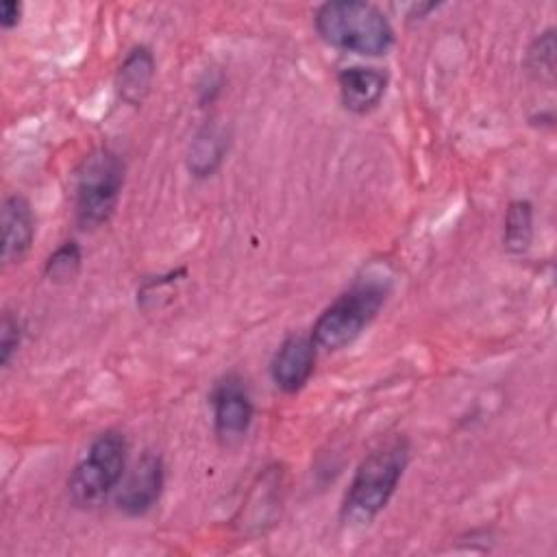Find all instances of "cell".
<instances>
[{
    "instance_id": "obj_9",
    "label": "cell",
    "mask_w": 557,
    "mask_h": 557,
    "mask_svg": "<svg viewBox=\"0 0 557 557\" xmlns=\"http://www.w3.org/2000/svg\"><path fill=\"white\" fill-rule=\"evenodd\" d=\"M342 104L357 113H370L379 107L387 89V74L376 67H346L337 74Z\"/></svg>"
},
{
    "instance_id": "obj_5",
    "label": "cell",
    "mask_w": 557,
    "mask_h": 557,
    "mask_svg": "<svg viewBox=\"0 0 557 557\" xmlns=\"http://www.w3.org/2000/svg\"><path fill=\"white\" fill-rule=\"evenodd\" d=\"M126 468V440L117 431L100 433L74 466L67 492L74 505L94 507L104 500L122 481Z\"/></svg>"
},
{
    "instance_id": "obj_17",
    "label": "cell",
    "mask_w": 557,
    "mask_h": 557,
    "mask_svg": "<svg viewBox=\"0 0 557 557\" xmlns=\"http://www.w3.org/2000/svg\"><path fill=\"white\" fill-rule=\"evenodd\" d=\"M20 15H22V4H20V2H15V0H4V2L0 4V24H2V28H13V26H17Z\"/></svg>"
},
{
    "instance_id": "obj_1",
    "label": "cell",
    "mask_w": 557,
    "mask_h": 557,
    "mask_svg": "<svg viewBox=\"0 0 557 557\" xmlns=\"http://www.w3.org/2000/svg\"><path fill=\"white\" fill-rule=\"evenodd\" d=\"M409 463V442L394 437L374 448L357 468L342 503L344 524L372 522L394 496Z\"/></svg>"
},
{
    "instance_id": "obj_16",
    "label": "cell",
    "mask_w": 557,
    "mask_h": 557,
    "mask_svg": "<svg viewBox=\"0 0 557 557\" xmlns=\"http://www.w3.org/2000/svg\"><path fill=\"white\" fill-rule=\"evenodd\" d=\"M20 342H22V326H20L17 318H13L7 311L2 315V324H0V363L2 366H9Z\"/></svg>"
},
{
    "instance_id": "obj_7",
    "label": "cell",
    "mask_w": 557,
    "mask_h": 557,
    "mask_svg": "<svg viewBox=\"0 0 557 557\" xmlns=\"http://www.w3.org/2000/svg\"><path fill=\"white\" fill-rule=\"evenodd\" d=\"M211 405H213V424L220 440L231 442L242 437L248 431L255 409L239 379L226 376L213 389Z\"/></svg>"
},
{
    "instance_id": "obj_4",
    "label": "cell",
    "mask_w": 557,
    "mask_h": 557,
    "mask_svg": "<svg viewBox=\"0 0 557 557\" xmlns=\"http://www.w3.org/2000/svg\"><path fill=\"white\" fill-rule=\"evenodd\" d=\"M124 185V161L109 148L87 154L76 172L74 215L83 231L102 226L115 211Z\"/></svg>"
},
{
    "instance_id": "obj_2",
    "label": "cell",
    "mask_w": 557,
    "mask_h": 557,
    "mask_svg": "<svg viewBox=\"0 0 557 557\" xmlns=\"http://www.w3.org/2000/svg\"><path fill=\"white\" fill-rule=\"evenodd\" d=\"M313 24L329 46L346 52L379 57L394 44V28L385 13L363 0L324 2L315 11Z\"/></svg>"
},
{
    "instance_id": "obj_11",
    "label": "cell",
    "mask_w": 557,
    "mask_h": 557,
    "mask_svg": "<svg viewBox=\"0 0 557 557\" xmlns=\"http://www.w3.org/2000/svg\"><path fill=\"white\" fill-rule=\"evenodd\" d=\"M154 78V57L150 48L135 46L117 67L115 91L122 102L131 107H141L150 94Z\"/></svg>"
},
{
    "instance_id": "obj_15",
    "label": "cell",
    "mask_w": 557,
    "mask_h": 557,
    "mask_svg": "<svg viewBox=\"0 0 557 557\" xmlns=\"http://www.w3.org/2000/svg\"><path fill=\"white\" fill-rule=\"evenodd\" d=\"M529 65L533 70H544L553 76L555 72V37L553 30H546L542 37H537L533 41V46L529 48Z\"/></svg>"
},
{
    "instance_id": "obj_3",
    "label": "cell",
    "mask_w": 557,
    "mask_h": 557,
    "mask_svg": "<svg viewBox=\"0 0 557 557\" xmlns=\"http://www.w3.org/2000/svg\"><path fill=\"white\" fill-rule=\"evenodd\" d=\"M389 294V281L381 274H368L355 281L335 302H331L311 329V339L318 348L339 350L352 344L366 326L376 318Z\"/></svg>"
},
{
    "instance_id": "obj_8",
    "label": "cell",
    "mask_w": 557,
    "mask_h": 557,
    "mask_svg": "<svg viewBox=\"0 0 557 557\" xmlns=\"http://www.w3.org/2000/svg\"><path fill=\"white\" fill-rule=\"evenodd\" d=\"M315 348L318 346L313 344L311 337L289 335L278 346L270 366L274 385L285 394H294L300 387H305L315 368Z\"/></svg>"
},
{
    "instance_id": "obj_6",
    "label": "cell",
    "mask_w": 557,
    "mask_h": 557,
    "mask_svg": "<svg viewBox=\"0 0 557 557\" xmlns=\"http://www.w3.org/2000/svg\"><path fill=\"white\" fill-rule=\"evenodd\" d=\"M163 461L154 453L141 455V459L122 479L115 503L126 516L148 513L163 492Z\"/></svg>"
},
{
    "instance_id": "obj_12",
    "label": "cell",
    "mask_w": 557,
    "mask_h": 557,
    "mask_svg": "<svg viewBox=\"0 0 557 557\" xmlns=\"http://www.w3.org/2000/svg\"><path fill=\"white\" fill-rule=\"evenodd\" d=\"M226 146H228V139L222 126L218 124L202 126L189 146V154H187L189 172L198 178L211 176L222 163Z\"/></svg>"
},
{
    "instance_id": "obj_14",
    "label": "cell",
    "mask_w": 557,
    "mask_h": 557,
    "mask_svg": "<svg viewBox=\"0 0 557 557\" xmlns=\"http://www.w3.org/2000/svg\"><path fill=\"white\" fill-rule=\"evenodd\" d=\"M81 261H83V255H81V248L74 239L70 242H63L48 259H46V276L48 281L52 283H70L76 278L78 270H81Z\"/></svg>"
},
{
    "instance_id": "obj_13",
    "label": "cell",
    "mask_w": 557,
    "mask_h": 557,
    "mask_svg": "<svg viewBox=\"0 0 557 557\" xmlns=\"http://www.w3.org/2000/svg\"><path fill=\"white\" fill-rule=\"evenodd\" d=\"M533 239V207L529 200H513L505 213L503 242L513 255L524 252Z\"/></svg>"
},
{
    "instance_id": "obj_10",
    "label": "cell",
    "mask_w": 557,
    "mask_h": 557,
    "mask_svg": "<svg viewBox=\"0 0 557 557\" xmlns=\"http://www.w3.org/2000/svg\"><path fill=\"white\" fill-rule=\"evenodd\" d=\"M35 237V218L30 202L13 194L2 202V261L17 263L30 250Z\"/></svg>"
}]
</instances>
